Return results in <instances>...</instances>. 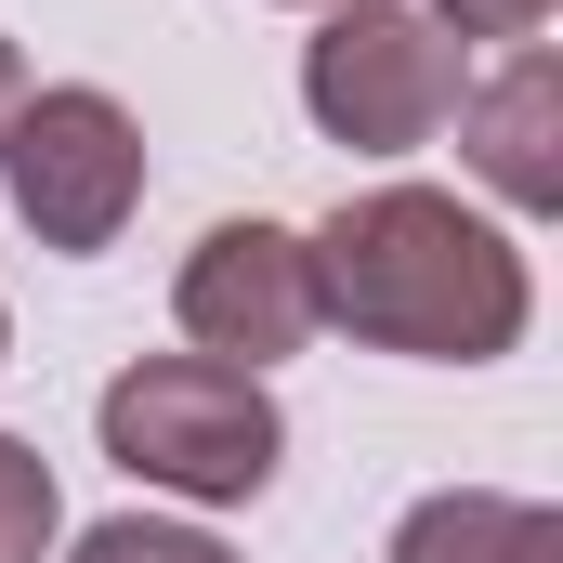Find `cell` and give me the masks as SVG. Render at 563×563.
Wrapping results in <instances>:
<instances>
[{
  "label": "cell",
  "mask_w": 563,
  "mask_h": 563,
  "mask_svg": "<svg viewBox=\"0 0 563 563\" xmlns=\"http://www.w3.org/2000/svg\"><path fill=\"white\" fill-rule=\"evenodd\" d=\"M0 197H13V223H26L40 250H66V263L119 250V223L144 210V132H132V106L92 92V79L26 92L13 132H0Z\"/></svg>",
  "instance_id": "4"
},
{
  "label": "cell",
  "mask_w": 563,
  "mask_h": 563,
  "mask_svg": "<svg viewBox=\"0 0 563 563\" xmlns=\"http://www.w3.org/2000/svg\"><path fill=\"white\" fill-rule=\"evenodd\" d=\"M13 106H26V66H13V40H0V132H13Z\"/></svg>",
  "instance_id": "11"
},
{
  "label": "cell",
  "mask_w": 563,
  "mask_h": 563,
  "mask_svg": "<svg viewBox=\"0 0 563 563\" xmlns=\"http://www.w3.org/2000/svg\"><path fill=\"white\" fill-rule=\"evenodd\" d=\"M106 459L132 472V485H170V498H197V511H236V498H263L288 459V420L276 394L250 380V367H210V354H144L106 380Z\"/></svg>",
  "instance_id": "2"
},
{
  "label": "cell",
  "mask_w": 563,
  "mask_h": 563,
  "mask_svg": "<svg viewBox=\"0 0 563 563\" xmlns=\"http://www.w3.org/2000/svg\"><path fill=\"white\" fill-rule=\"evenodd\" d=\"M380 563H563V511L538 498H498V485H445L394 525Z\"/></svg>",
  "instance_id": "7"
},
{
  "label": "cell",
  "mask_w": 563,
  "mask_h": 563,
  "mask_svg": "<svg viewBox=\"0 0 563 563\" xmlns=\"http://www.w3.org/2000/svg\"><path fill=\"white\" fill-rule=\"evenodd\" d=\"M66 563H236L223 538H197V525H157V511H119V525H92Z\"/></svg>",
  "instance_id": "9"
},
{
  "label": "cell",
  "mask_w": 563,
  "mask_h": 563,
  "mask_svg": "<svg viewBox=\"0 0 563 563\" xmlns=\"http://www.w3.org/2000/svg\"><path fill=\"white\" fill-rule=\"evenodd\" d=\"M314 13H328V0H314Z\"/></svg>",
  "instance_id": "12"
},
{
  "label": "cell",
  "mask_w": 563,
  "mask_h": 563,
  "mask_svg": "<svg viewBox=\"0 0 563 563\" xmlns=\"http://www.w3.org/2000/svg\"><path fill=\"white\" fill-rule=\"evenodd\" d=\"M314 314H341L354 341L380 354H420V367H498L538 314L525 250L459 210L445 184H380V197H341L314 236Z\"/></svg>",
  "instance_id": "1"
},
{
  "label": "cell",
  "mask_w": 563,
  "mask_h": 563,
  "mask_svg": "<svg viewBox=\"0 0 563 563\" xmlns=\"http://www.w3.org/2000/svg\"><path fill=\"white\" fill-rule=\"evenodd\" d=\"M66 538V498H53V459L0 432V563H40Z\"/></svg>",
  "instance_id": "8"
},
{
  "label": "cell",
  "mask_w": 563,
  "mask_h": 563,
  "mask_svg": "<svg viewBox=\"0 0 563 563\" xmlns=\"http://www.w3.org/2000/svg\"><path fill=\"white\" fill-rule=\"evenodd\" d=\"M459 157L485 170V197L511 210H563V66L525 40L498 79L459 92Z\"/></svg>",
  "instance_id": "6"
},
{
  "label": "cell",
  "mask_w": 563,
  "mask_h": 563,
  "mask_svg": "<svg viewBox=\"0 0 563 563\" xmlns=\"http://www.w3.org/2000/svg\"><path fill=\"white\" fill-rule=\"evenodd\" d=\"M170 314H184V341L210 354V367H276L301 354L328 314H314V250L288 236V223H210L197 250H184V276H170Z\"/></svg>",
  "instance_id": "5"
},
{
  "label": "cell",
  "mask_w": 563,
  "mask_h": 563,
  "mask_svg": "<svg viewBox=\"0 0 563 563\" xmlns=\"http://www.w3.org/2000/svg\"><path fill=\"white\" fill-rule=\"evenodd\" d=\"M432 13H445L459 40H538V26H551L563 0H432Z\"/></svg>",
  "instance_id": "10"
},
{
  "label": "cell",
  "mask_w": 563,
  "mask_h": 563,
  "mask_svg": "<svg viewBox=\"0 0 563 563\" xmlns=\"http://www.w3.org/2000/svg\"><path fill=\"white\" fill-rule=\"evenodd\" d=\"M472 92V53L432 0H328V26L301 40V106L314 132L354 144V157H407L459 119Z\"/></svg>",
  "instance_id": "3"
}]
</instances>
